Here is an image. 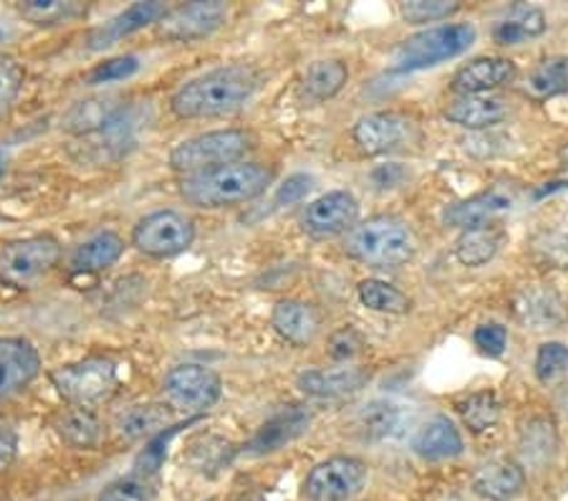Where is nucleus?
Listing matches in <instances>:
<instances>
[{
	"label": "nucleus",
	"instance_id": "e433bc0d",
	"mask_svg": "<svg viewBox=\"0 0 568 501\" xmlns=\"http://www.w3.org/2000/svg\"><path fill=\"white\" fill-rule=\"evenodd\" d=\"M18 13L33 26H59L84 13V8L79 3H63V0H29L18 6Z\"/></svg>",
	"mask_w": 568,
	"mask_h": 501
},
{
	"label": "nucleus",
	"instance_id": "8fccbe9b",
	"mask_svg": "<svg viewBox=\"0 0 568 501\" xmlns=\"http://www.w3.org/2000/svg\"><path fill=\"white\" fill-rule=\"evenodd\" d=\"M3 166H6V154L0 152V178H3Z\"/></svg>",
	"mask_w": 568,
	"mask_h": 501
},
{
	"label": "nucleus",
	"instance_id": "f8f14e48",
	"mask_svg": "<svg viewBox=\"0 0 568 501\" xmlns=\"http://www.w3.org/2000/svg\"><path fill=\"white\" fill-rule=\"evenodd\" d=\"M359 218V203L346 190H332V193L311 200L301 218V226L314 239H334V236L349 233Z\"/></svg>",
	"mask_w": 568,
	"mask_h": 501
},
{
	"label": "nucleus",
	"instance_id": "2eb2a0df",
	"mask_svg": "<svg viewBox=\"0 0 568 501\" xmlns=\"http://www.w3.org/2000/svg\"><path fill=\"white\" fill-rule=\"evenodd\" d=\"M518 77V67L503 57H483L457 71L453 77V91L460 97L488 94V91L510 84Z\"/></svg>",
	"mask_w": 568,
	"mask_h": 501
},
{
	"label": "nucleus",
	"instance_id": "a18cd8bd",
	"mask_svg": "<svg viewBox=\"0 0 568 501\" xmlns=\"http://www.w3.org/2000/svg\"><path fill=\"white\" fill-rule=\"evenodd\" d=\"M508 342V332L503 324H480L478 330H475V344L485 352L490 354V358H498L506 348Z\"/></svg>",
	"mask_w": 568,
	"mask_h": 501
},
{
	"label": "nucleus",
	"instance_id": "72a5a7b5",
	"mask_svg": "<svg viewBox=\"0 0 568 501\" xmlns=\"http://www.w3.org/2000/svg\"><path fill=\"white\" fill-rule=\"evenodd\" d=\"M457 410H460L465 425L470 428L473 433L490 431V428L500 421V400L493 390L470 393L463 403H457Z\"/></svg>",
	"mask_w": 568,
	"mask_h": 501
},
{
	"label": "nucleus",
	"instance_id": "58836bf2",
	"mask_svg": "<svg viewBox=\"0 0 568 501\" xmlns=\"http://www.w3.org/2000/svg\"><path fill=\"white\" fill-rule=\"evenodd\" d=\"M26 71L13 57H0V120L11 112L13 102L21 94Z\"/></svg>",
	"mask_w": 568,
	"mask_h": 501
},
{
	"label": "nucleus",
	"instance_id": "2f4dec72",
	"mask_svg": "<svg viewBox=\"0 0 568 501\" xmlns=\"http://www.w3.org/2000/svg\"><path fill=\"white\" fill-rule=\"evenodd\" d=\"M359 299L366 309L372 312H382V314H407L409 312V297L405 291H399L397 287L387 284L382 279H364L359 281Z\"/></svg>",
	"mask_w": 568,
	"mask_h": 501
},
{
	"label": "nucleus",
	"instance_id": "f704fd0d",
	"mask_svg": "<svg viewBox=\"0 0 568 501\" xmlns=\"http://www.w3.org/2000/svg\"><path fill=\"white\" fill-rule=\"evenodd\" d=\"M116 425L126 439H144V435H158L168 425V410L160 405H130L116 418Z\"/></svg>",
	"mask_w": 568,
	"mask_h": 501
},
{
	"label": "nucleus",
	"instance_id": "37998d69",
	"mask_svg": "<svg viewBox=\"0 0 568 501\" xmlns=\"http://www.w3.org/2000/svg\"><path fill=\"white\" fill-rule=\"evenodd\" d=\"M182 425H172V428H164L162 433L152 435V441L146 449L140 453V459H136V471L140 473H154L164 461V455H168V443L172 441V435L180 431Z\"/></svg>",
	"mask_w": 568,
	"mask_h": 501
},
{
	"label": "nucleus",
	"instance_id": "ddd939ff",
	"mask_svg": "<svg viewBox=\"0 0 568 501\" xmlns=\"http://www.w3.org/2000/svg\"><path fill=\"white\" fill-rule=\"evenodd\" d=\"M227 21V6L220 0L207 3L180 6L175 11H168L158 23V33L168 41H197L215 33Z\"/></svg>",
	"mask_w": 568,
	"mask_h": 501
},
{
	"label": "nucleus",
	"instance_id": "dca6fc26",
	"mask_svg": "<svg viewBox=\"0 0 568 501\" xmlns=\"http://www.w3.org/2000/svg\"><path fill=\"white\" fill-rule=\"evenodd\" d=\"M271 324L281 334V340H286L293 348H306L321 332V314L314 304L283 299L273 307Z\"/></svg>",
	"mask_w": 568,
	"mask_h": 501
},
{
	"label": "nucleus",
	"instance_id": "6e6552de",
	"mask_svg": "<svg viewBox=\"0 0 568 501\" xmlns=\"http://www.w3.org/2000/svg\"><path fill=\"white\" fill-rule=\"evenodd\" d=\"M195 241V223L185 213L158 211L144 216L132 231V243L136 251L152 259H170L187 251Z\"/></svg>",
	"mask_w": 568,
	"mask_h": 501
},
{
	"label": "nucleus",
	"instance_id": "aec40b11",
	"mask_svg": "<svg viewBox=\"0 0 568 501\" xmlns=\"http://www.w3.org/2000/svg\"><path fill=\"white\" fill-rule=\"evenodd\" d=\"M369 382L364 368H334V370H306L298 375V388L311 398H346L359 393Z\"/></svg>",
	"mask_w": 568,
	"mask_h": 501
},
{
	"label": "nucleus",
	"instance_id": "6ab92c4d",
	"mask_svg": "<svg viewBox=\"0 0 568 501\" xmlns=\"http://www.w3.org/2000/svg\"><path fill=\"white\" fill-rule=\"evenodd\" d=\"M164 13H168V11H164V6L158 3V0H150V3H134V6L126 8V11L114 16L112 21L104 23L102 29H97L94 33H91L89 46L94 51L109 49V46H114L116 41L126 39V36L144 29V26L160 23Z\"/></svg>",
	"mask_w": 568,
	"mask_h": 501
},
{
	"label": "nucleus",
	"instance_id": "20e7f679",
	"mask_svg": "<svg viewBox=\"0 0 568 501\" xmlns=\"http://www.w3.org/2000/svg\"><path fill=\"white\" fill-rule=\"evenodd\" d=\"M475 26L470 23H445L433 26L409 39L394 53L392 69L394 71H419L437 67V63L460 57L475 43Z\"/></svg>",
	"mask_w": 568,
	"mask_h": 501
},
{
	"label": "nucleus",
	"instance_id": "4468645a",
	"mask_svg": "<svg viewBox=\"0 0 568 501\" xmlns=\"http://www.w3.org/2000/svg\"><path fill=\"white\" fill-rule=\"evenodd\" d=\"M41 370V358L23 337H0V400L29 388Z\"/></svg>",
	"mask_w": 568,
	"mask_h": 501
},
{
	"label": "nucleus",
	"instance_id": "9d476101",
	"mask_svg": "<svg viewBox=\"0 0 568 501\" xmlns=\"http://www.w3.org/2000/svg\"><path fill=\"white\" fill-rule=\"evenodd\" d=\"M366 484V463L354 455H334L311 469L306 494L311 501H352Z\"/></svg>",
	"mask_w": 568,
	"mask_h": 501
},
{
	"label": "nucleus",
	"instance_id": "0eeeda50",
	"mask_svg": "<svg viewBox=\"0 0 568 501\" xmlns=\"http://www.w3.org/2000/svg\"><path fill=\"white\" fill-rule=\"evenodd\" d=\"M61 259V246L53 236H31L0 249V281L13 289H29Z\"/></svg>",
	"mask_w": 568,
	"mask_h": 501
},
{
	"label": "nucleus",
	"instance_id": "1a4fd4ad",
	"mask_svg": "<svg viewBox=\"0 0 568 501\" xmlns=\"http://www.w3.org/2000/svg\"><path fill=\"white\" fill-rule=\"evenodd\" d=\"M220 393H223V382L217 372L205 364H178L164 378V398L172 408L185 410V413H205L217 403Z\"/></svg>",
	"mask_w": 568,
	"mask_h": 501
},
{
	"label": "nucleus",
	"instance_id": "f03ea898",
	"mask_svg": "<svg viewBox=\"0 0 568 501\" xmlns=\"http://www.w3.org/2000/svg\"><path fill=\"white\" fill-rule=\"evenodd\" d=\"M273 182V170L261 162H231L195 176H185L180 182V196L197 208H227L265 193Z\"/></svg>",
	"mask_w": 568,
	"mask_h": 501
},
{
	"label": "nucleus",
	"instance_id": "4be33fe9",
	"mask_svg": "<svg viewBox=\"0 0 568 501\" xmlns=\"http://www.w3.org/2000/svg\"><path fill=\"white\" fill-rule=\"evenodd\" d=\"M412 449L427 461H447L463 453V435L450 418L435 415L433 421L419 428Z\"/></svg>",
	"mask_w": 568,
	"mask_h": 501
},
{
	"label": "nucleus",
	"instance_id": "f257e3e1",
	"mask_svg": "<svg viewBox=\"0 0 568 501\" xmlns=\"http://www.w3.org/2000/svg\"><path fill=\"white\" fill-rule=\"evenodd\" d=\"M261 87L258 69L251 63H227L207 74L187 81L170 99L172 112L180 120H207L241 109Z\"/></svg>",
	"mask_w": 568,
	"mask_h": 501
},
{
	"label": "nucleus",
	"instance_id": "c03bdc74",
	"mask_svg": "<svg viewBox=\"0 0 568 501\" xmlns=\"http://www.w3.org/2000/svg\"><path fill=\"white\" fill-rule=\"evenodd\" d=\"M311 188H314V178L304 176V172H296V176L286 178V182L278 188L276 193V203L278 206H293V203H301L308 193Z\"/></svg>",
	"mask_w": 568,
	"mask_h": 501
},
{
	"label": "nucleus",
	"instance_id": "bb28decb",
	"mask_svg": "<svg viewBox=\"0 0 568 501\" xmlns=\"http://www.w3.org/2000/svg\"><path fill=\"white\" fill-rule=\"evenodd\" d=\"M546 13L536 6H513L506 18L493 26V41L500 46H518L546 31Z\"/></svg>",
	"mask_w": 568,
	"mask_h": 501
},
{
	"label": "nucleus",
	"instance_id": "5701e85b",
	"mask_svg": "<svg viewBox=\"0 0 568 501\" xmlns=\"http://www.w3.org/2000/svg\"><path fill=\"white\" fill-rule=\"evenodd\" d=\"M508 208H510V198L506 193H500V190H485L480 196L460 200V203L447 208L445 223L467 231V228L488 226L493 218L506 213Z\"/></svg>",
	"mask_w": 568,
	"mask_h": 501
},
{
	"label": "nucleus",
	"instance_id": "393cba45",
	"mask_svg": "<svg viewBox=\"0 0 568 501\" xmlns=\"http://www.w3.org/2000/svg\"><path fill=\"white\" fill-rule=\"evenodd\" d=\"M124 109V102L116 97H91L84 99V102L73 104L67 117H63V130L71 134H81L89 137L102 130V127L112 120L114 114H119Z\"/></svg>",
	"mask_w": 568,
	"mask_h": 501
},
{
	"label": "nucleus",
	"instance_id": "ea45409f",
	"mask_svg": "<svg viewBox=\"0 0 568 501\" xmlns=\"http://www.w3.org/2000/svg\"><path fill=\"white\" fill-rule=\"evenodd\" d=\"M568 370V348L561 342H546L540 344L536 354V378L540 382H551L561 378Z\"/></svg>",
	"mask_w": 568,
	"mask_h": 501
},
{
	"label": "nucleus",
	"instance_id": "a19ab883",
	"mask_svg": "<svg viewBox=\"0 0 568 501\" xmlns=\"http://www.w3.org/2000/svg\"><path fill=\"white\" fill-rule=\"evenodd\" d=\"M136 69H140V59H136V57H116V59H109L104 63H99L97 69H91V74L87 77V81L91 87L112 84V81L130 79L132 74H136Z\"/></svg>",
	"mask_w": 568,
	"mask_h": 501
},
{
	"label": "nucleus",
	"instance_id": "4c0bfd02",
	"mask_svg": "<svg viewBox=\"0 0 568 501\" xmlns=\"http://www.w3.org/2000/svg\"><path fill=\"white\" fill-rule=\"evenodd\" d=\"M399 11L407 23L419 26L455 16L460 11V3H447V0H409V3H402Z\"/></svg>",
	"mask_w": 568,
	"mask_h": 501
},
{
	"label": "nucleus",
	"instance_id": "473e14b6",
	"mask_svg": "<svg viewBox=\"0 0 568 501\" xmlns=\"http://www.w3.org/2000/svg\"><path fill=\"white\" fill-rule=\"evenodd\" d=\"M516 309L524 322L536 324V330L554 327L558 319H561V302H558L554 291L546 289H526L524 294L518 297Z\"/></svg>",
	"mask_w": 568,
	"mask_h": 501
},
{
	"label": "nucleus",
	"instance_id": "b1692460",
	"mask_svg": "<svg viewBox=\"0 0 568 501\" xmlns=\"http://www.w3.org/2000/svg\"><path fill=\"white\" fill-rule=\"evenodd\" d=\"M124 253V241L122 236L114 231H102L97 236H91L84 243H79L71 253V269L79 273H97L104 271L109 267L122 259Z\"/></svg>",
	"mask_w": 568,
	"mask_h": 501
},
{
	"label": "nucleus",
	"instance_id": "c756f323",
	"mask_svg": "<svg viewBox=\"0 0 568 501\" xmlns=\"http://www.w3.org/2000/svg\"><path fill=\"white\" fill-rule=\"evenodd\" d=\"M346 79H349V69H346L344 61L321 59L306 69L301 89H304L311 102H326V99L336 97L344 89Z\"/></svg>",
	"mask_w": 568,
	"mask_h": 501
},
{
	"label": "nucleus",
	"instance_id": "412c9836",
	"mask_svg": "<svg viewBox=\"0 0 568 501\" xmlns=\"http://www.w3.org/2000/svg\"><path fill=\"white\" fill-rule=\"evenodd\" d=\"M526 487L524 467L510 461L485 463L473 477V491L488 501H513Z\"/></svg>",
	"mask_w": 568,
	"mask_h": 501
},
{
	"label": "nucleus",
	"instance_id": "9b49d317",
	"mask_svg": "<svg viewBox=\"0 0 568 501\" xmlns=\"http://www.w3.org/2000/svg\"><path fill=\"white\" fill-rule=\"evenodd\" d=\"M354 142L366 154H389L419 140L417 124L399 112H374L354 124Z\"/></svg>",
	"mask_w": 568,
	"mask_h": 501
},
{
	"label": "nucleus",
	"instance_id": "7ed1b4c3",
	"mask_svg": "<svg viewBox=\"0 0 568 501\" xmlns=\"http://www.w3.org/2000/svg\"><path fill=\"white\" fill-rule=\"evenodd\" d=\"M346 257L372 269H397L415 259L417 239L412 228L394 216H374L356 223L344 239Z\"/></svg>",
	"mask_w": 568,
	"mask_h": 501
},
{
	"label": "nucleus",
	"instance_id": "de8ad7c7",
	"mask_svg": "<svg viewBox=\"0 0 568 501\" xmlns=\"http://www.w3.org/2000/svg\"><path fill=\"white\" fill-rule=\"evenodd\" d=\"M18 451V435L13 423L8 418L0 415V473L11 467Z\"/></svg>",
	"mask_w": 568,
	"mask_h": 501
},
{
	"label": "nucleus",
	"instance_id": "7c9ffc66",
	"mask_svg": "<svg viewBox=\"0 0 568 501\" xmlns=\"http://www.w3.org/2000/svg\"><path fill=\"white\" fill-rule=\"evenodd\" d=\"M526 91L536 99H551L568 94V59L551 57L544 59L530 71Z\"/></svg>",
	"mask_w": 568,
	"mask_h": 501
},
{
	"label": "nucleus",
	"instance_id": "79ce46f5",
	"mask_svg": "<svg viewBox=\"0 0 568 501\" xmlns=\"http://www.w3.org/2000/svg\"><path fill=\"white\" fill-rule=\"evenodd\" d=\"M97 501H154V491L142 479H119L109 484Z\"/></svg>",
	"mask_w": 568,
	"mask_h": 501
},
{
	"label": "nucleus",
	"instance_id": "a878e982",
	"mask_svg": "<svg viewBox=\"0 0 568 501\" xmlns=\"http://www.w3.org/2000/svg\"><path fill=\"white\" fill-rule=\"evenodd\" d=\"M59 439L73 449H94L102 441V423L94 415V410L84 405H71L53 418Z\"/></svg>",
	"mask_w": 568,
	"mask_h": 501
},
{
	"label": "nucleus",
	"instance_id": "49530a36",
	"mask_svg": "<svg viewBox=\"0 0 568 501\" xmlns=\"http://www.w3.org/2000/svg\"><path fill=\"white\" fill-rule=\"evenodd\" d=\"M364 340L362 334L352 330V327H344L332 337V358L334 360H352L356 352H362Z\"/></svg>",
	"mask_w": 568,
	"mask_h": 501
},
{
	"label": "nucleus",
	"instance_id": "09e8293b",
	"mask_svg": "<svg viewBox=\"0 0 568 501\" xmlns=\"http://www.w3.org/2000/svg\"><path fill=\"white\" fill-rule=\"evenodd\" d=\"M237 501H265L261 494H248V497H241Z\"/></svg>",
	"mask_w": 568,
	"mask_h": 501
},
{
	"label": "nucleus",
	"instance_id": "423d86ee",
	"mask_svg": "<svg viewBox=\"0 0 568 501\" xmlns=\"http://www.w3.org/2000/svg\"><path fill=\"white\" fill-rule=\"evenodd\" d=\"M53 388L71 405H97L114 395L116 390V364L106 358H87L81 362L63 364L51 372Z\"/></svg>",
	"mask_w": 568,
	"mask_h": 501
},
{
	"label": "nucleus",
	"instance_id": "f3484780",
	"mask_svg": "<svg viewBox=\"0 0 568 501\" xmlns=\"http://www.w3.org/2000/svg\"><path fill=\"white\" fill-rule=\"evenodd\" d=\"M308 423H311L308 410H304L301 405L283 408L281 413L268 418V421L258 428V433H255L251 443L245 445V451L253 455L281 451L283 445H288L291 441H296L301 433H306Z\"/></svg>",
	"mask_w": 568,
	"mask_h": 501
},
{
	"label": "nucleus",
	"instance_id": "c9c22d12",
	"mask_svg": "<svg viewBox=\"0 0 568 501\" xmlns=\"http://www.w3.org/2000/svg\"><path fill=\"white\" fill-rule=\"evenodd\" d=\"M399 425V408L392 403H382V400H374V403L366 405L359 418H356V428L364 433V439L379 441L387 439Z\"/></svg>",
	"mask_w": 568,
	"mask_h": 501
},
{
	"label": "nucleus",
	"instance_id": "39448f33",
	"mask_svg": "<svg viewBox=\"0 0 568 501\" xmlns=\"http://www.w3.org/2000/svg\"><path fill=\"white\" fill-rule=\"evenodd\" d=\"M251 148H253L251 132L215 130V132H205L180 142L178 148L170 152V166L172 170L185 172V176H195V172H205L220 166H231V162H241L243 154Z\"/></svg>",
	"mask_w": 568,
	"mask_h": 501
},
{
	"label": "nucleus",
	"instance_id": "a211bd4d",
	"mask_svg": "<svg viewBox=\"0 0 568 501\" xmlns=\"http://www.w3.org/2000/svg\"><path fill=\"white\" fill-rule=\"evenodd\" d=\"M510 112V102L506 97L496 94H475V97H457L443 109L447 120L467 127V130H488L503 122Z\"/></svg>",
	"mask_w": 568,
	"mask_h": 501
},
{
	"label": "nucleus",
	"instance_id": "c85d7f7f",
	"mask_svg": "<svg viewBox=\"0 0 568 501\" xmlns=\"http://www.w3.org/2000/svg\"><path fill=\"white\" fill-rule=\"evenodd\" d=\"M556 449H558V433L551 418L540 415L526 423L524 433H520V459H524L526 467L544 469L546 463L554 459Z\"/></svg>",
	"mask_w": 568,
	"mask_h": 501
},
{
	"label": "nucleus",
	"instance_id": "cd10ccee",
	"mask_svg": "<svg viewBox=\"0 0 568 501\" xmlns=\"http://www.w3.org/2000/svg\"><path fill=\"white\" fill-rule=\"evenodd\" d=\"M503 243V231L496 226H480V228H467L460 233V239L455 241V259L463 267L478 269L485 263L496 259Z\"/></svg>",
	"mask_w": 568,
	"mask_h": 501
}]
</instances>
